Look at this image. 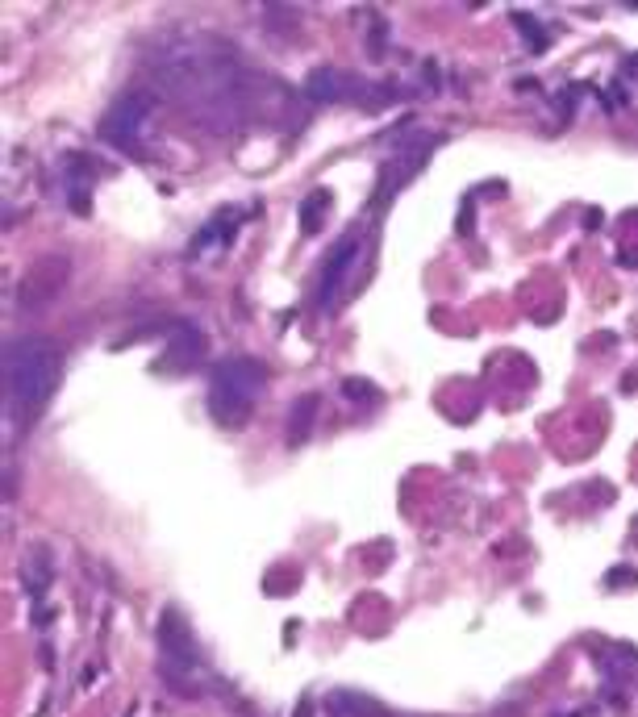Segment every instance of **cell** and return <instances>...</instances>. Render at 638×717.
I'll return each instance as SVG.
<instances>
[{
	"label": "cell",
	"mask_w": 638,
	"mask_h": 717,
	"mask_svg": "<svg viewBox=\"0 0 638 717\" xmlns=\"http://www.w3.org/2000/svg\"><path fill=\"white\" fill-rule=\"evenodd\" d=\"M59 384V346L50 338H21L5 351V401L9 413H38Z\"/></svg>",
	"instance_id": "6da1fadb"
},
{
	"label": "cell",
	"mask_w": 638,
	"mask_h": 717,
	"mask_svg": "<svg viewBox=\"0 0 638 717\" xmlns=\"http://www.w3.org/2000/svg\"><path fill=\"white\" fill-rule=\"evenodd\" d=\"M263 364L255 359H221L209 372V413L217 425H242L251 405L263 393Z\"/></svg>",
	"instance_id": "7a4b0ae2"
},
{
	"label": "cell",
	"mask_w": 638,
	"mask_h": 717,
	"mask_svg": "<svg viewBox=\"0 0 638 717\" xmlns=\"http://www.w3.org/2000/svg\"><path fill=\"white\" fill-rule=\"evenodd\" d=\"M359 251H364V234L346 230V234L334 242V251L325 255L322 275H317V309H322V313H330V309L338 305V292H343V284L351 280Z\"/></svg>",
	"instance_id": "3957f363"
},
{
	"label": "cell",
	"mask_w": 638,
	"mask_h": 717,
	"mask_svg": "<svg viewBox=\"0 0 638 717\" xmlns=\"http://www.w3.org/2000/svg\"><path fill=\"white\" fill-rule=\"evenodd\" d=\"M159 650H163V676H188L192 668H201V650L188 621L176 609H163L159 618Z\"/></svg>",
	"instance_id": "277c9868"
},
{
	"label": "cell",
	"mask_w": 638,
	"mask_h": 717,
	"mask_svg": "<svg viewBox=\"0 0 638 717\" xmlns=\"http://www.w3.org/2000/svg\"><path fill=\"white\" fill-rule=\"evenodd\" d=\"M147 113H150V100L142 97V92H126V97L105 113L100 138H105L108 147H134V138H138V129H142V121H147Z\"/></svg>",
	"instance_id": "5b68a950"
},
{
	"label": "cell",
	"mask_w": 638,
	"mask_h": 717,
	"mask_svg": "<svg viewBox=\"0 0 638 717\" xmlns=\"http://www.w3.org/2000/svg\"><path fill=\"white\" fill-rule=\"evenodd\" d=\"M430 147H438V138H422V142H413V147L396 150L393 163L380 171V184H376V197H372V209H380L384 200H393L396 192L405 188V179L413 176V171L422 168L426 159H430Z\"/></svg>",
	"instance_id": "8992f818"
},
{
	"label": "cell",
	"mask_w": 638,
	"mask_h": 717,
	"mask_svg": "<svg viewBox=\"0 0 638 717\" xmlns=\"http://www.w3.org/2000/svg\"><path fill=\"white\" fill-rule=\"evenodd\" d=\"M63 280H67V259H55V255H50V259H42V263H34L30 271L21 275V292H17L21 309L50 305V301L59 296Z\"/></svg>",
	"instance_id": "52a82bcc"
},
{
	"label": "cell",
	"mask_w": 638,
	"mask_h": 717,
	"mask_svg": "<svg viewBox=\"0 0 638 717\" xmlns=\"http://www.w3.org/2000/svg\"><path fill=\"white\" fill-rule=\"evenodd\" d=\"M201 354H205V334H201L197 325L180 322L171 330V343H168V354L159 359V372H180V367H197Z\"/></svg>",
	"instance_id": "ba28073f"
},
{
	"label": "cell",
	"mask_w": 638,
	"mask_h": 717,
	"mask_svg": "<svg viewBox=\"0 0 638 717\" xmlns=\"http://www.w3.org/2000/svg\"><path fill=\"white\" fill-rule=\"evenodd\" d=\"M317 413H322V396H317V393H304V396H296L293 413H288V430H284L288 446H301V443H309V434H314Z\"/></svg>",
	"instance_id": "9c48e42d"
},
{
	"label": "cell",
	"mask_w": 638,
	"mask_h": 717,
	"mask_svg": "<svg viewBox=\"0 0 638 717\" xmlns=\"http://www.w3.org/2000/svg\"><path fill=\"white\" fill-rule=\"evenodd\" d=\"M325 713L330 717H388L380 701L364 697V692H346V688H334L325 697Z\"/></svg>",
	"instance_id": "30bf717a"
},
{
	"label": "cell",
	"mask_w": 638,
	"mask_h": 717,
	"mask_svg": "<svg viewBox=\"0 0 638 717\" xmlns=\"http://www.w3.org/2000/svg\"><path fill=\"white\" fill-rule=\"evenodd\" d=\"M21 580H26V592H30L34 600H42L46 584L55 580V563H50L46 547H30V550H26V563H21Z\"/></svg>",
	"instance_id": "8fae6325"
},
{
	"label": "cell",
	"mask_w": 638,
	"mask_h": 717,
	"mask_svg": "<svg viewBox=\"0 0 638 717\" xmlns=\"http://www.w3.org/2000/svg\"><path fill=\"white\" fill-rule=\"evenodd\" d=\"M304 92H309L314 100H322V105H334V100L346 97L343 76H338L334 67H314V71H309V79H304Z\"/></svg>",
	"instance_id": "7c38bea8"
},
{
	"label": "cell",
	"mask_w": 638,
	"mask_h": 717,
	"mask_svg": "<svg viewBox=\"0 0 638 717\" xmlns=\"http://www.w3.org/2000/svg\"><path fill=\"white\" fill-rule=\"evenodd\" d=\"M325 209H330V192H314V197L304 200V205H301V230H304V234H317Z\"/></svg>",
	"instance_id": "4fadbf2b"
},
{
	"label": "cell",
	"mask_w": 638,
	"mask_h": 717,
	"mask_svg": "<svg viewBox=\"0 0 638 717\" xmlns=\"http://www.w3.org/2000/svg\"><path fill=\"white\" fill-rule=\"evenodd\" d=\"M513 21H518V30L526 34V38H530V50H534V55H539V50L547 46V34H542L539 26H534V17H530V13H513Z\"/></svg>",
	"instance_id": "5bb4252c"
},
{
	"label": "cell",
	"mask_w": 638,
	"mask_h": 717,
	"mask_svg": "<svg viewBox=\"0 0 638 717\" xmlns=\"http://www.w3.org/2000/svg\"><path fill=\"white\" fill-rule=\"evenodd\" d=\"M343 393L351 396V401H364V405H376V401H380V393H376V388H367V380H346V384H343Z\"/></svg>",
	"instance_id": "9a60e30c"
}]
</instances>
